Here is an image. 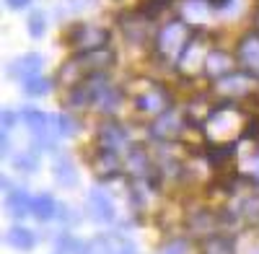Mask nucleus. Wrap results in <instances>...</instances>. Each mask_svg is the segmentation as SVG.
<instances>
[{
    "mask_svg": "<svg viewBox=\"0 0 259 254\" xmlns=\"http://www.w3.org/2000/svg\"><path fill=\"white\" fill-rule=\"evenodd\" d=\"M182 117H177L174 112H163L156 122H153V127H150V135H153L156 140H161V143H168V140H177L179 138V133H182Z\"/></svg>",
    "mask_w": 259,
    "mask_h": 254,
    "instance_id": "14",
    "label": "nucleus"
},
{
    "mask_svg": "<svg viewBox=\"0 0 259 254\" xmlns=\"http://www.w3.org/2000/svg\"><path fill=\"white\" fill-rule=\"evenodd\" d=\"M55 249H57V254H89L91 244L75 239L70 231H62V234L55 236Z\"/></svg>",
    "mask_w": 259,
    "mask_h": 254,
    "instance_id": "20",
    "label": "nucleus"
},
{
    "mask_svg": "<svg viewBox=\"0 0 259 254\" xmlns=\"http://www.w3.org/2000/svg\"><path fill=\"white\" fill-rule=\"evenodd\" d=\"M205 254H236V246L231 239H226L221 234H212L205 241Z\"/></svg>",
    "mask_w": 259,
    "mask_h": 254,
    "instance_id": "24",
    "label": "nucleus"
},
{
    "mask_svg": "<svg viewBox=\"0 0 259 254\" xmlns=\"http://www.w3.org/2000/svg\"><path fill=\"white\" fill-rule=\"evenodd\" d=\"M94 172L99 179H114L122 174V161L117 156V151H104L99 148L96 151V158H94Z\"/></svg>",
    "mask_w": 259,
    "mask_h": 254,
    "instance_id": "15",
    "label": "nucleus"
},
{
    "mask_svg": "<svg viewBox=\"0 0 259 254\" xmlns=\"http://www.w3.org/2000/svg\"><path fill=\"white\" fill-rule=\"evenodd\" d=\"M0 122H3V133H11V127H13V122H16L13 112H11V109H3V112H0Z\"/></svg>",
    "mask_w": 259,
    "mask_h": 254,
    "instance_id": "30",
    "label": "nucleus"
},
{
    "mask_svg": "<svg viewBox=\"0 0 259 254\" xmlns=\"http://www.w3.org/2000/svg\"><path fill=\"white\" fill-rule=\"evenodd\" d=\"M166 11H171V0H143L140 6V13L148 21H158Z\"/></svg>",
    "mask_w": 259,
    "mask_h": 254,
    "instance_id": "23",
    "label": "nucleus"
},
{
    "mask_svg": "<svg viewBox=\"0 0 259 254\" xmlns=\"http://www.w3.org/2000/svg\"><path fill=\"white\" fill-rule=\"evenodd\" d=\"M215 11V0H182L179 16L192 26H202Z\"/></svg>",
    "mask_w": 259,
    "mask_h": 254,
    "instance_id": "12",
    "label": "nucleus"
},
{
    "mask_svg": "<svg viewBox=\"0 0 259 254\" xmlns=\"http://www.w3.org/2000/svg\"><path fill=\"white\" fill-rule=\"evenodd\" d=\"M31 200L34 197L26 192L24 187H13L11 192L6 195V207H8V213L13 218H24V216L31 213Z\"/></svg>",
    "mask_w": 259,
    "mask_h": 254,
    "instance_id": "16",
    "label": "nucleus"
},
{
    "mask_svg": "<svg viewBox=\"0 0 259 254\" xmlns=\"http://www.w3.org/2000/svg\"><path fill=\"white\" fill-rule=\"evenodd\" d=\"M41 65H45V57H41L39 52H26V55H21V57L11 60L8 68H6V73H8L11 78H16V80L24 83V80L39 75Z\"/></svg>",
    "mask_w": 259,
    "mask_h": 254,
    "instance_id": "10",
    "label": "nucleus"
},
{
    "mask_svg": "<svg viewBox=\"0 0 259 254\" xmlns=\"http://www.w3.org/2000/svg\"><path fill=\"white\" fill-rule=\"evenodd\" d=\"M57 218L65 223V226H70V223H78V213H73V210L68 207V205H60V210H57Z\"/></svg>",
    "mask_w": 259,
    "mask_h": 254,
    "instance_id": "28",
    "label": "nucleus"
},
{
    "mask_svg": "<svg viewBox=\"0 0 259 254\" xmlns=\"http://www.w3.org/2000/svg\"><path fill=\"white\" fill-rule=\"evenodd\" d=\"M34 3V0H6V6L11 8V11H24V8H29Z\"/></svg>",
    "mask_w": 259,
    "mask_h": 254,
    "instance_id": "31",
    "label": "nucleus"
},
{
    "mask_svg": "<svg viewBox=\"0 0 259 254\" xmlns=\"http://www.w3.org/2000/svg\"><path fill=\"white\" fill-rule=\"evenodd\" d=\"M194 36V26L187 24V21L179 16V18H171L166 24H161L153 34V47L158 52L161 60H168V62H177L182 57V52L187 50V45Z\"/></svg>",
    "mask_w": 259,
    "mask_h": 254,
    "instance_id": "3",
    "label": "nucleus"
},
{
    "mask_svg": "<svg viewBox=\"0 0 259 254\" xmlns=\"http://www.w3.org/2000/svg\"><path fill=\"white\" fill-rule=\"evenodd\" d=\"M236 60H239L244 73L259 78V31H251L239 41V47H236Z\"/></svg>",
    "mask_w": 259,
    "mask_h": 254,
    "instance_id": "8",
    "label": "nucleus"
},
{
    "mask_svg": "<svg viewBox=\"0 0 259 254\" xmlns=\"http://www.w3.org/2000/svg\"><path fill=\"white\" fill-rule=\"evenodd\" d=\"M57 133L65 138H73L78 133V122L70 114H57Z\"/></svg>",
    "mask_w": 259,
    "mask_h": 254,
    "instance_id": "27",
    "label": "nucleus"
},
{
    "mask_svg": "<svg viewBox=\"0 0 259 254\" xmlns=\"http://www.w3.org/2000/svg\"><path fill=\"white\" fill-rule=\"evenodd\" d=\"M52 177L60 187H75L78 184V172L70 158H57V163L52 166Z\"/></svg>",
    "mask_w": 259,
    "mask_h": 254,
    "instance_id": "21",
    "label": "nucleus"
},
{
    "mask_svg": "<svg viewBox=\"0 0 259 254\" xmlns=\"http://www.w3.org/2000/svg\"><path fill=\"white\" fill-rule=\"evenodd\" d=\"M254 21H256V31H259V11H256V18Z\"/></svg>",
    "mask_w": 259,
    "mask_h": 254,
    "instance_id": "32",
    "label": "nucleus"
},
{
    "mask_svg": "<svg viewBox=\"0 0 259 254\" xmlns=\"http://www.w3.org/2000/svg\"><path fill=\"white\" fill-rule=\"evenodd\" d=\"M85 207H89V216L96 223H114V218H117L114 202L104 189H91L89 197H85Z\"/></svg>",
    "mask_w": 259,
    "mask_h": 254,
    "instance_id": "9",
    "label": "nucleus"
},
{
    "mask_svg": "<svg viewBox=\"0 0 259 254\" xmlns=\"http://www.w3.org/2000/svg\"><path fill=\"white\" fill-rule=\"evenodd\" d=\"M251 119L244 117L241 109H231V107H218L210 112V119L205 122V135L221 148H228L244 135V127H249Z\"/></svg>",
    "mask_w": 259,
    "mask_h": 254,
    "instance_id": "2",
    "label": "nucleus"
},
{
    "mask_svg": "<svg viewBox=\"0 0 259 254\" xmlns=\"http://www.w3.org/2000/svg\"><path fill=\"white\" fill-rule=\"evenodd\" d=\"M21 117H24V122L29 124L31 135L36 138V143L41 145V151H52L55 148V140H52V133L57 130V117H50L47 112L41 109H31L26 107L24 112H21Z\"/></svg>",
    "mask_w": 259,
    "mask_h": 254,
    "instance_id": "4",
    "label": "nucleus"
},
{
    "mask_svg": "<svg viewBox=\"0 0 259 254\" xmlns=\"http://www.w3.org/2000/svg\"><path fill=\"white\" fill-rule=\"evenodd\" d=\"M236 65H239V60H236L233 55H228L226 50H210L207 52V60H205V73L210 78H228L236 73Z\"/></svg>",
    "mask_w": 259,
    "mask_h": 254,
    "instance_id": "11",
    "label": "nucleus"
},
{
    "mask_svg": "<svg viewBox=\"0 0 259 254\" xmlns=\"http://www.w3.org/2000/svg\"><path fill=\"white\" fill-rule=\"evenodd\" d=\"M6 244L16 251H31L34 244H36V236H34V231L26 228V226H11L6 231Z\"/></svg>",
    "mask_w": 259,
    "mask_h": 254,
    "instance_id": "18",
    "label": "nucleus"
},
{
    "mask_svg": "<svg viewBox=\"0 0 259 254\" xmlns=\"http://www.w3.org/2000/svg\"><path fill=\"white\" fill-rule=\"evenodd\" d=\"M163 254H187V241H171L166 249H163Z\"/></svg>",
    "mask_w": 259,
    "mask_h": 254,
    "instance_id": "29",
    "label": "nucleus"
},
{
    "mask_svg": "<svg viewBox=\"0 0 259 254\" xmlns=\"http://www.w3.org/2000/svg\"><path fill=\"white\" fill-rule=\"evenodd\" d=\"M96 140H99V148H104V151H119V148L127 145V130L114 119H106L99 127Z\"/></svg>",
    "mask_w": 259,
    "mask_h": 254,
    "instance_id": "13",
    "label": "nucleus"
},
{
    "mask_svg": "<svg viewBox=\"0 0 259 254\" xmlns=\"http://www.w3.org/2000/svg\"><path fill=\"white\" fill-rule=\"evenodd\" d=\"M91 251L94 254H140L138 244L127 234H122V231H106V234H99L91 241Z\"/></svg>",
    "mask_w": 259,
    "mask_h": 254,
    "instance_id": "7",
    "label": "nucleus"
},
{
    "mask_svg": "<svg viewBox=\"0 0 259 254\" xmlns=\"http://www.w3.org/2000/svg\"><path fill=\"white\" fill-rule=\"evenodd\" d=\"M50 91H52V80H50V78L34 75V78L24 80V94H26V96H47Z\"/></svg>",
    "mask_w": 259,
    "mask_h": 254,
    "instance_id": "25",
    "label": "nucleus"
},
{
    "mask_svg": "<svg viewBox=\"0 0 259 254\" xmlns=\"http://www.w3.org/2000/svg\"><path fill=\"white\" fill-rule=\"evenodd\" d=\"M26 31H29V36H31V39H41V36H45V31H47V16H45V11L34 8V11L29 13Z\"/></svg>",
    "mask_w": 259,
    "mask_h": 254,
    "instance_id": "22",
    "label": "nucleus"
},
{
    "mask_svg": "<svg viewBox=\"0 0 259 254\" xmlns=\"http://www.w3.org/2000/svg\"><path fill=\"white\" fill-rule=\"evenodd\" d=\"M117 62V55L112 50H89V52H75L57 73V80L65 86H78V83L89 80L94 75H101L106 68Z\"/></svg>",
    "mask_w": 259,
    "mask_h": 254,
    "instance_id": "1",
    "label": "nucleus"
},
{
    "mask_svg": "<svg viewBox=\"0 0 259 254\" xmlns=\"http://www.w3.org/2000/svg\"><path fill=\"white\" fill-rule=\"evenodd\" d=\"M127 166H130V172H133L135 177H143V179H150V177H153V161H150V156L143 151L140 145H130Z\"/></svg>",
    "mask_w": 259,
    "mask_h": 254,
    "instance_id": "17",
    "label": "nucleus"
},
{
    "mask_svg": "<svg viewBox=\"0 0 259 254\" xmlns=\"http://www.w3.org/2000/svg\"><path fill=\"white\" fill-rule=\"evenodd\" d=\"M168 107H171V96L163 86H158V83H148V89L135 94V109L138 112L161 117L163 112H168Z\"/></svg>",
    "mask_w": 259,
    "mask_h": 254,
    "instance_id": "5",
    "label": "nucleus"
},
{
    "mask_svg": "<svg viewBox=\"0 0 259 254\" xmlns=\"http://www.w3.org/2000/svg\"><path fill=\"white\" fill-rule=\"evenodd\" d=\"M70 45L78 47V52H89V50H104L109 41V31L101 26H91V24H75L68 34Z\"/></svg>",
    "mask_w": 259,
    "mask_h": 254,
    "instance_id": "6",
    "label": "nucleus"
},
{
    "mask_svg": "<svg viewBox=\"0 0 259 254\" xmlns=\"http://www.w3.org/2000/svg\"><path fill=\"white\" fill-rule=\"evenodd\" d=\"M16 168L21 174H34L36 168H39V158H36V153H31V151H26V153H21V156H16Z\"/></svg>",
    "mask_w": 259,
    "mask_h": 254,
    "instance_id": "26",
    "label": "nucleus"
},
{
    "mask_svg": "<svg viewBox=\"0 0 259 254\" xmlns=\"http://www.w3.org/2000/svg\"><path fill=\"white\" fill-rule=\"evenodd\" d=\"M57 210H60V205H57V200H55L50 192H41V195H36V197L31 200V216L39 218V221H52V218H57Z\"/></svg>",
    "mask_w": 259,
    "mask_h": 254,
    "instance_id": "19",
    "label": "nucleus"
}]
</instances>
